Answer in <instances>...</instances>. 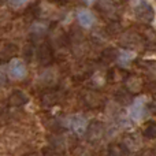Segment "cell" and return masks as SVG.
Instances as JSON below:
<instances>
[{"label": "cell", "instance_id": "cell-3", "mask_svg": "<svg viewBox=\"0 0 156 156\" xmlns=\"http://www.w3.org/2000/svg\"><path fill=\"white\" fill-rule=\"evenodd\" d=\"M144 115H145V103H144V99L134 100V103L129 108V116L133 121L138 122L144 118Z\"/></svg>", "mask_w": 156, "mask_h": 156}, {"label": "cell", "instance_id": "cell-11", "mask_svg": "<svg viewBox=\"0 0 156 156\" xmlns=\"http://www.w3.org/2000/svg\"><path fill=\"white\" fill-rule=\"evenodd\" d=\"M86 2H88V3H92V2H93V0H86Z\"/></svg>", "mask_w": 156, "mask_h": 156}, {"label": "cell", "instance_id": "cell-6", "mask_svg": "<svg viewBox=\"0 0 156 156\" xmlns=\"http://www.w3.org/2000/svg\"><path fill=\"white\" fill-rule=\"evenodd\" d=\"M126 144H127V148H130L132 151H137L141 147V138L137 134H132L126 138Z\"/></svg>", "mask_w": 156, "mask_h": 156}, {"label": "cell", "instance_id": "cell-10", "mask_svg": "<svg viewBox=\"0 0 156 156\" xmlns=\"http://www.w3.org/2000/svg\"><path fill=\"white\" fill-rule=\"evenodd\" d=\"M11 2V4L12 5H15V7H21V5H25L29 0H10Z\"/></svg>", "mask_w": 156, "mask_h": 156}, {"label": "cell", "instance_id": "cell-8", "mask_svg": "<svg viewBox=\"0 0 156 156\" xmlns=\"http://www.w3.org/2000/svg\"><path fill=\"white\" fill-rule=\"evenodd\" d=\"M144 136L148 138H156V122H149L144 129Z\"/></svg>", "mask_w": 156, "mask_h": 156}, {"label": "cell", "instance_id": "cell-4", "mask_svg": "<svg viewBox=\"0 0 156 156\" xmlns=\"http://www.w3.org/2000/svg\"><path fill=\"white\" fill-rule=\"evenodd\" d=\"M77 19L80 22V25L85 29H89V27L93 26L94 23V15L92 14V11L86 10V8H81L77 12Z\"/></svg>", "mask_w": 156, "mask_h": 156}, {"label": "cell", "instance_id": "cell-7", "mask_svg": "<svg viewBox=\"0 0 156 156\" xmlns=\"http://www.w3.org/2000/svg\"><path fill=\"white\" fill-rule=\"evenodd\" d=\"M141 86H143V82H141V80L137 77H132L127 81V89H129L130 92H138L141 89Z\"/></svg>", "mask_w": 156, "mask_h": 156}, {"label": "cell", "instance_id": "cell-5", "mask_svg": "<svg viewBox=\"0 0 156 156\" xmlns=\"http://www.w3.org/2000/svg\"><path fill=\"white\" fill-rule=\"evenodd\" d=\"M71 126H73V129L76 130L77 133H82V132H85L86 126H88V122H86L85 118L77 115V116L71 118Z\"/></svg>", "mask_w": 156, "mask_h": 156}, {"label": "cell", "instance_id": "cell-2", "mask_svg": "<svg viewBox=\"0 0 156 156\" xmlns=\"http://www.w3.org/2000/svg\"><path fill=\"white\" fill-rule=\"evenodd\" d=\"M26 65L21 59H12L8 63V76L12 80H23L26 77Z\"/></svg>", "mask_w": 156, "mask_h": 156}, {"label": "cell", "instance_id": "cell-9", "mask_svg": "<svg viewBox=\"0 0 156 156\" xmlns=\"http://www.w3.org/2000/svg\"><path fill=\"white\" fill-rule=\"evenodd\" d=\"M134 58V54H132V52H126L123 51L121 54V56H119V62H121V65H129V62Z\"/></svg>", "mask_w": 156, "mask_h": 156}, {"label": "cell", "instance_id": "cell-1", "mask_svg": "<svg viewBox=\"0 0 156 156\" xmlns=\"http://www.w3.org/2000/svg\"><path fill=\"white\" fill-rule=\"evenodd\" d=\"M134 14H136V16H137V19H140V21H143V22H147V23L152 22L155 18L154 7H152L147 0H140V2L136 4Z\"/></svg>", "mask_w": 156, "mask_h": 156}]
</instances>
